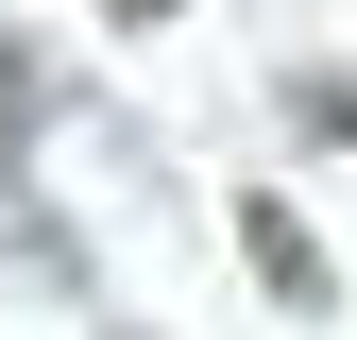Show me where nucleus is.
Wrapping results in <instances>:
<instances>
[{
	"mask_svg": "<svg viewBox=\"0 0 357 340\" xmlns=\"http://www.w3.org/2000/svg\"><path fill=\"white\" fill-rule=\"evenodd\" d=\"M238 255H255V289H273V307H306V323L340 307V272H324V238H306L289 204H238Z\"/></svg>",
	"mask_w": 357,
	"mask_h": 340,
	"instance_id": "f257e3e1",
	"label": "nucleus"
},
{
	"mask_svg": "<svg viewBox=\"0 0 357 340\" xmlns=\"http://www.w3.org/2000/svg\"><path fill=\"white\" fill-rule=\"evenodd\" d=\"M102 17H170V0H102Z\"/></svg>",
	"mask_w": 357,
	"mask_h": 340,
	"instance_id": "f03ea898",
	"label": "nucleus"
}]
</instances>
